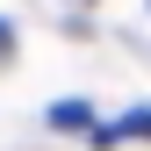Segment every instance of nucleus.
<instances>
[{
    "instance_id": "obj_3",
    "label": "nucleus",
    "mask_w": 151,
    "mask_h": 151,
    "mask_svg": "<svg viewBox=\"0 0 151 151\" xmlns=\"http://www.w3.org/2000/svg\"><path fill=\"white\" fill-rule=\"evenodd\" d=\"M7 43H14V29H7V22H0V50H7Z\"/></svg>"
},
{
    "instance_id": "obj_1",
    "label": "nucleus",
    "mask_w": 151,
    "mask_h": 151,
    "mask_svg": "<svg viewBox=\"0 0 151 151\" xmlns=\"http://www.w3.org/2000/svg\"><path fill=\"white\" fill-rule=\"evenodd\" d=\"M122 137H151V108H129L122 122H101V129H93V144H122Z\"/></svg>"
},
{
    "instance_id": "obj_2",
    "label": "nucleus",
    "mask_w": 151,
    "mask_h": 151,
    "mask_svg": "<svg viewBox=\"0 0 151 151\" xmlns=\"http://www.w3.org/2000/svg\"><path fill=\"white\" fill-rule=\"evenodd\" d=\"M50 122H58V129H86L93 108H86V101H58V108H50Z\"/></svg>"
}]
</instances>
